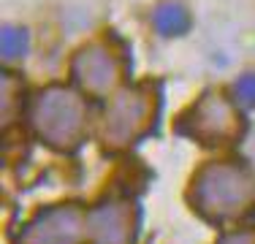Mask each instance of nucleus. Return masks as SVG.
<instances>
[{"instance_id":"obj_1","label":"nucleus","mask_w":255,"mask_h":244,"mask_svg":"<svg viewBox=\"0 0 255 244\" xmlns=\"http://www.w3.org/2000/svg\"><path fill=\"white\" fill-rule=\"evenodd\" d=\"M185 24H187V19H185V11H182L179 5H163L155 16V27L160 30L163 35L179 33V30H185Z\"/></svg>"},{"instance_id":"obj_2","label":"nucleus","mask_w":255,"mask_h":244,"mask_svg":"<svg viewBox=\"0 0 255 244\" xmlns=\"http://www.w3.org/2000/svg\"><path fill=\"white\" fill-rule=\"evenodd\" d=\"M22 49H25V35H22L19 30H14V27H5L3 30V54L5 57H14V54H19Z\"/></svg>"},{"instance_id":"obj_3","label":"nucleus","mask_w":255,"mask_h":244,"mask_svg":"<svg viewBox=\"0 0 255 244\" xmlns=\"http://www.w3.org/2000/svg\"><path fill=\"white\" fill-rule=\"evenodd\" d=\"M236 93L242 95V101L255 103V73H247L245 79H239V84H236Z\"/></svg>"}]
</instances>
